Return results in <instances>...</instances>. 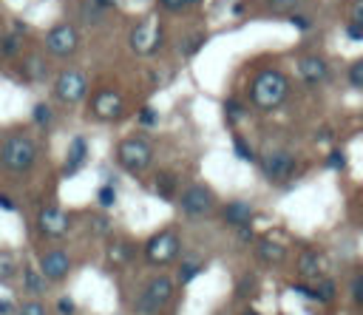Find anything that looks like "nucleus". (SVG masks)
<instances>
[{
    "label": "nucleus",
    "mask_w": 363,
    "mask_h": 315,
    "mask_svg": "<svg viewBox=\"0 0 363 315\" xmlns=\"http://www.w3.org/2000/svg\"><path fill=\"white\" fill-rule=\"evenodd\" d=\"M37 159V145L31 136L26 133H11L0 142V165L9 170V173H26L31 170Z\"/></svg>",
    "instance_id": "nucleus-2"
},
{
    "label": "nucleus",
    "mask_w": 363,
    "mask_h": 315,
    "mask_svg": "<svg viewBox=\"0 0 363 315\" xmlns=\"http://www.w3.org/2000/svg\"><path fill=\"white\" fill-rule=\"evenodd\" d=\"M85 159H88V142H85V136H74L71 145H68V156H65L62 173H65V176L79 173V167L85 165Z\"/></svg>",
    "instance_id": "nucleus-16"
},
{
    "label": "nucleus",
    "mask_w": 363,
    "mask_h": 315,
    "mask_svg": "<svg viewBox=\"0 0 363 315\" xmlns=\"http://www.w3.org/2000/svg\"><path fill=\"white\" fill-rule=\"evenodd\" d=\"M346 37L354 40V43H360L363 40V26L360 23H346Z\"/></svg>",
    "instance_id": "nucleus-40"
},
{
    "label": "nucleus",
    "mask_w": 363,
    "mask_h": 315,
    "mask_svg": "<svg viewBox=\"0 0 363 315\" xmlns=\"http://www.w3.org/2000/svg\"><path fill=\"white\" fill-rule=\"evenodd\" d=\"M244 315H258V312H255V309H247V312H244Z\"/></svg>",
    "instance_id": "nucleus-47"
},
{
    "label": "nucleus",
    "mask_w": 363,
    "mask_h": 315,
    "mask_svg": "<svg viewBox=\"0 0 363 315\" xmlns=\"http://www.w3.org/2000/svg\"><path fill=\"white\" fill-rule=\"evenodd\" d=\"M312 292H315V301H332L335 292H337V284L332 278H318L312 284Z\"/></svg>",
    "instance_id": "nucleus-23"
},
{
    "label": "nucleus",
    "mask_w": 363,
    "mask_h": 315,
    "mask_svg": "<svg viewBox=\"0 0 363 315\" xmlns=\"http://www.w3.org/2000/svg\"><path fill=\"white\" fill-rule=\"evenodd\" d=\"M233 153L241 159V162H255V150L250 148V142L247 139H241V136H235L233 139Z\"/></svg>",
    "instance_id": "nucleus-27"
},
{
    "label": "nucleus",
    "mask_w": 363,
    "mask_h": 315,
    "mask_svg": "<svg viewBox=\"0 0 363 315\" xmlns=\"http://www.w3.org/2000/svg\"><path fill=\"white\" fill-rule=\"evenodd\" d=\"M108 261L111 264H130L133 261V250L122 238H111L108 241Z\"/></svg>",
    "instance_id": "nucleus-21"
},
{
    "label": "nucleus",
    "mask_w": 363,
    "mask_h": 315,
    "mask_svg": "<svg viewBox=\"0 0 363 315\" xmlns=\"http://www.w3.org/2000/svg\"><path fill=\"white\" fill-rule=\"evenodd\" d=\"M349 23H360L363 26V0H352V6H349Z\"/></svg>",
    "instance_id": "nucleus-37"
},
{
    "label": "nucleus",
    "mask_w": 363,
    "mask_h": 315,
    "mask_svg": "<svg viewBox=\"0 0 363 315\" xmlns=\"http://www.w3.org/2000/svg\"><path fill=\"white\" fill-rule=\"evenodd\" d=\"M57 312H60V315H74V312H77V306H74V301H71V298H65V295H62V298L57 301Z\"/></svg>",
    "instance_id": "nucleus-39"
},
{
    "label": "nucleus",
    "mask_w": 363,
    "mask_h": 315,
    "mask_svg": "<svg viewBox=\"0 0 363 315\" xmlns=\"http://www.w3.org/2000/svg\"><path fill=\"white\" fill-rule=\"evenodd\" d=\"M159 6H162L164 11H182V9L187 6V0H159Z\"/></svg>",
    "instance_id": "nucleus-41"
},
{
    "label": "nucleus",
    "mask_w": 363,
    "mask_h": 315,
    "mask_svg": "<svg viewBox=\"0 0 363 315\" xmlns=\"http://www.w3.org/2000/svg\"><path fill=\"white\" fill-rule=\"evenodd\" d=\"M31 119H34L37 125H48V122H51V108H48L45 102H37L34 111H31Z\"/></svg>",
    "instance_id": "nucleus-34"
},
{
    "label": "nucleus",
    "mask_w": 363,
    "mask_h": 315,
    "mask_svg": "<svg viewBox=\"0 0 363 315\" xmlns=\"http://www.w3.org/2000/svg\"><path fill=\"white\" fill-rule=\"evenodd\" d=\"M252 292H255V275H252V272H247V275H241V278H238L235 295H238V298H250Z\"/></svg>",
    "instance_id": "nucleus-31"
},
{
    "label": "nucleus",
    "mask_w": 363,
    "mask_h": 315,
    "mask_svg": "<svg viewBox=\"0 0 363 315\" xmlns=\"http://www.w3.org/2000/svg\"><path fill=\"white\" fill-rule=\"evenodd\" d=\"M286 94H289V79L278 68H264L250 82V102L258 111H275V108H281L284 99H286Z\"/></svg>",
    "instance_id": "nucleus-1"
},
{
    "label": "nucleus",
    "mask_w": 363,
    "mask_h": 315,
    "mask_svg": "<svg viewBox=\"0 0 363 315\" xmlns=\"http://www.w3.org/2000/svg\"><path fill=\"white\" fill-rule=\"evenodd\" d=\"M17 48H20V34H3V37H0V54L14 57Z\"/></svg>",
    "instance_id": "nucleus-29"
},
{
    "label": "nucleus",
    "mask_w": 363,
    "mask_h": 315,
    "mask_svg": "<svg viewBox=\"0 0 363 315\" xmlns=\"http://www.w3.org/2000/svg\"><path fill=\"white\" fill-rule=\"evenodd\" d=\"M23 71H26V77H28V79H45V77H48V65H45V60H43L40 54L26 57Z\"/></svg>",
    "instance_id": "nucleus-22"
},
{
    "label": "nucleus",
    "mask_w": 363,
    "mask_h": 315,
    "mask_svg": "<svg viewBox=\"0 0 363 315\" xmlns=\"http://www.w3.org/2000/svg\"><path fill=\"white\" fill-rule=\"evenodd\" d=\"M269 6H272V11H292L295 14V9L301 6V0H269Z\"/></svg>",
    "instance_id": "nucleus-36"
},
{
    "label": "nucleus",
    "mask_w": 363,
    "mask_h": 315,
    "mask_svg": "<svg viewBox=\"0 0 363 315\" xmlns=\"http://www.w3.org/2000/svg\"><path fill=\"white\" fill-rule=\"evenodd\" d=\"M298 77L306 82V85H323V82H329L332 79V71H329V65H326V60L323 57H318V54H303V57H298Z\"/></svg>",
    "instance_id": "nucleus-12"
},
{
    "label": "nucleus",
    "mask_w": 363,
    "mask_h": 315,
    "mask_svg": "<svg viewBox=\"0 0 363 315\" xmlns=\"http://www.w3.org/2000/svg\"><path fill=\"white\" fill-rule=\"evenodd\" d=\"M213 204H216V196H213V190L207 184H190L179 196V210L187 219H193V221L196 219H204L213 210Z\"/></svg>",
    "instance_id": "nucleus-7"
},
{
    "label": "nucleus",
    "mask_w": 363,
    "mask_h": 315,
    "mask_svg": "<svg viewBox=\"0 0 363 315\" xmlns=\"http://www.w3.org/2000/svg\"><path fill=\"white\" fill-rule=\"evenodd\" d=\"M71 270V255L65 250H48L40 255V272L45 275V281H62Z\"/></svg>",
    "instance_id": "nucleus-14"
},
{
    "label": "nucleus",
    "mask_w": 363,
    "mask_h": 315,
    "mask_svg": "<svg viewBox=\"0 0 363 315\" xmlns=\"http://www.w3.org/2000/svg\"><path fill=\"white\" fill-rule=\"evenodd\" d=\"M116 162L128 170V173H142L150 167L153 162V145L150 139L145 136H125L119 145H116Z\"/></svg>",
    "instance_id": "nucleus-3"
},
{
    "label": "nucleus",
    "mask_w": 363,
    "mask_h": 315,
    "mask_svg": "<svg viewBox=\"0 0 363 315\" xmlns=\"http://www.w3.org/2000/svg\"><path fill=\"white\" fill-rule=\"evenodd\" d=\"M54 94L60 102L65 105H77L82 102V96L88 94V77L77 68H65L57 74V82H54Z\"/></svg>",
    "instance_id": "nucleus-8"
},
{
    "label": "nucleus",
    "mask_w": 363,
    "mask_h": 315,
    "mask_svg": "<svg viewBox=\"0 0 363 315\" xmlns=\"http://www.w3.org/2000/svg\"><path fill=\"white\" fill-rule=\"evenodd\" d=\"M201 43H204V34H199V37H193V40H190V45H187V54H196Z\"/></svg>",
    "instance_id": "nucleus-43"
},
{
    "label": "nucleus",
    "mask_w": 363,
    "mask_h": 315,
    "mask_svg": "<svg viewBox=\"0 0 363 315\" xmlns=\"http://www.w3.org/2000/svg\"><path fill=\"white\" fill-rule=\"evenodd\" d=\"M17 272V261L9 250H0V281H9Z\"/></svg>",
    "instance_id": "nucleus-26"
},
{
    "label": "nucleus",
    "mask_w": 363,
    "mask_h": 315,
    "mask_svg": "<svg viewBox=\"0 0 363 315\" xmlns=\"http://www.w3.org/2000/svg\"><path fill=\"white\" fill-rule=\"evenodd\" d=\"M0 207H3V210H14V201H11L6 193H0Z\"/></svg>",
    "instance_id": "nucleus-45"
},
{
    "label": "nucleus",
    "mask_w": 363,
    "mask_h": 315,
    "mask_svg": "<svg viewBox=\"0 0 363 315\" xmlns=\"http://www.w3.org/2000/svg\"><path fill=\"white\" fill-rule=\"evenodd\" d=\"M346 82H349V88L363 91V57L354 60V62L346 68Z\"/></svg>",
    "instance_id": "nucleus-25"
},
{
    "label": "nucleus",
    "mask_w": 363,
    "mask_h": 315,
    "mask_svg": "<svg viewBox=\"0 0 363 315\" xmlns=\"http://www.w3.org/2000/svg\"><path fill=\"white\" fill-rule=\"evenodd\" d=\"M96 201H99V207H113L116 204V187L113 184H102L96 190Z\"/></svg>",
    "instance_id": "nucleus-30"
},
{
    "label": "nucleus",
    "mask_w": 363,
    "mask_h": 315,
    "mask_svg": "<svg viewBox=\"0 0 363 315\" xmlns=\"http://www.w3.org/2000/svg\"><path fill=\"white\" fill-rule=\"evenodd\" d=\"M91 3H94V6H99L102 11H105V9H111V6H116V0H91Z\"/></svg>",
    "instance_id": "nucleus-46"
},
{
    "label": "nucleus",
    "mask_w": 363,
    "mask_h": 315,
    "mask_svg": "<svg viewBox=\"0 0 363 315\" xmlns=\"http://www.w3.org/2000/svg\"><path fill=\"white\" fill-rule=\"evenodd\" d=\"M122 111H125V102H122V96H119L116 91H99V94H94V99H91V114H94L96 119L111 122V119L122 116Z\"/></svg>",
    "instance_id": "nucleus-13"
},
{
    "label": "nucleus",
    "mask_w": 363,
    "mask_h": 315,
    "mask_svg": "<svg viewBox=\"0 0 363 315\" xmlns=\"http://www.w3.org/2000/svg\"><path fill=\"white\" fill-rule=\"evenodd\" d=\"M77 45H79V31L71 23H57L45 34V48L54 57H71L77 51Z\"/></svg>",
    "instance_id": "nucleus-10"
},
{
    "label": "nucleus",
    "mask_w": 363,
    "mask_h": 315,
    "mask_svg": "<svg viewBox=\"0 0 363 315\" xmlns=\"http://www.w3.org/2000/svg\"><path fill=\"white\" fill-rule=\"evenodd\" d=\"M343 167H346V156L337 148H332L326 156V170H343Z\"/></svg>",
    "instance_id": "nucleus-35"
},
{
    "label": "nucleus",
    "mask_w": 363,
    "mask_h": 315,
    "mask_svg": "<svg viewBox=\"0 0 363 315\" xmlns=\"http://www.w3.org/2000/svg\"><path fill=\"white\" fill-rule=\"evenodd\" d=\"M190 3H199V0H187V6H190Z\"/></svg>",
    "instance_id": "nucleus-48"
},
{
    "label": "nucleus",
    "mask_w": 363,
    "mask_h": 315,
    "mask_svg": "<svg viewBox=\"0 0 363 315\" xmlns=\"http://www.w3.org/2000/svg\"><path fill=\"white\" fill-rule=\"evenodd\" d=\"M23 287H26V292H31L34 298L45 295V289H48L45 275H43L40 270H34V267H26V270H23Z\"/></svg>",
    "instance_id": "nucleus-20"
},
{
    "label": "nucleus",
    "mask_w": 363,
    "mask_h": 315,
    "mask_svg": "<svg viewBox=\"0 0 363 315\" xmlns=\"http://www.w3.org/2000/svg\"><path fill=\"white\" fill-rule=\"evenodd\" d=\"M136 122H139L142 128H156V125H159V111H156V108H150V105H145V108H139Z\"/></svg>",
    "instance_id": "nucleus-28"
},
{
    "label": "nucleus",
    "mask_w": 363,
    "mask_h": 315,
    "mask_svg": "<svg viewBox=\"0 0 363 315\" xmlns=\"http://www.w3.org/2000/svg\"><path fill=\"white\" fill-rule=\"evenodd\" d=\"M289 20H292V26H298V28H309V26H312V20L303 17V14H289Z\"/></svg>",
    "instance_id": "nucleus-42"
},
{
    "label": "nucleus",
    "mask_w": 363,
    "mask_h": 315,
    "mask_svg": "<svg viewBox=\"0 0 363 315\" xmlns=\"http://www.w3.org/2000/svg\"><path fill=\"white\" fill-rule=\"evenodd\" d=\"M224 116H227L230 122H235V119H241V116H244V105H241L238 99H233V96H230V99L224 102Z\"/></svg>",
    "instance_id": "nucleus-33"
},
{
    "label": "nucleus",
    "mask_w": 363,
    "mask_h": 315,
    "mask_svg": "<svg viewBox=\"0 0 363 315\" xmlns=\"http://www.w3.org/2000/svg\"><path fill=\"white\" fill-rule=\"evenodd\" d=\"M173 298V281L167 275H156L145 284V289L133 298V315H156Z\"/></svg>",
    "instance_id": "nucleus-4"
},
{
    "label": "nucleus",
    "mask_w": 363,
    "mask_h": 315,
    "mask_svg": "<svg viewBox=\"0 0 363 315\" xmlns=\"http://www.w3.org/2000/svg\"><path fill=\"white\" fill-rule=\"evenodd\" d=\"M153 190H156V196H159V199L173 201V199H176V193H179L176 176H173V173H167V170H159V173L153 176Z\"/></svg>",
    "instance_id": "nucleus-19"
},
{
    "label": "nucleus",
    "mask_w": 363,
    "mask_h": 315,
    "mask_svg": "<svg viewBox=\"0 0 363 315\" xmlns=\"http://www.w3.org/2000/svg\"><path fill=\"white\" fill-rule=\"evenodd\" d=\"M159 45H162V26H159L153 17L142 20V23L130 31V48H133L136 54L150 57V54L159 51Z\"/></svg>",
    "instance_id": "nucleus-9"
},
{
    "label": "nucleus",
    "mask_w": 363,
    "mask_h": 315,
    "mask_svg": "<svg viewBox=\"0 0 363 315\" xmlns=\"http://www.w3.org/2000/svg\"><path fill=\"white\" fill-rule=\"evenodd\" d=\"M37 227H40V233L48 236V238H62V236L68 233V227H71V216H68L62 207L48 204V207L40 210V216H37Z\"/></svg>",
    "instance_id": "nucleus-11"
},
{
    "label": "nucleus",
    "mask_w": 363,
    "mask_h": 315,
    "mask_svg": "<svg viewBox=\"0 0 363 315\" xmlns=\"http://www.w3.org/2000/svg\"><path fill=\"white\" fill-rule=\"evenodd\" d=\"M255 255L264 261V264H284L286 261V247L275 238H258L255 244Z\"/></svg>",
    "instance_id": "nucleus-17"
},
{
    "label": "nucleus",
    "mask_w": 363,
    "mask_h": 315,
    "mask_svg": "<svg viewBox=\"0 0 363 315\" xmlns=\"http://www.w3.org/2000/svg\"><path fill=\"white\" fill-rule=\"evenodd\" d=\"M179 233L176 230H159V233H153L147 241H145V258H147V264H153V267H164V264H170L176 255H179Z\"/></svg>",
    "instance_id": "nucleus-5"
},
{
    "label": "nucleus",
    "mask_w": 363,
    "mask_h": 315,
    "mask_svg": "<svg viewBox=\"0 0 363 315\" xmlns=\"http://www.w3.org/2000/svg\"><path fill=\"white\" fill-rule=\"evenodd\" d=\"M17 315H48V309H45L43 301L31 298V301H23V306L17 309Z\"/></svg>",
    "instance_id": "nucleus-32"
},
{
    "label": "nucleus",
    "mask_w": 363,
    "mask_h": 315,
    "mask_svg": "<svg viewBox=\"0 0 363 315\" xmlns=\"http://www.w3.org/2000/svg\"><path fill=\"white\" fill-rule=\"evenodd\" d=\"M14 312V304L9 298H0V315H11Z\"/></svg>",
    "instance_id": "nucleus-44"
},
{
    "label": "nucleus",
    "mask_w": 363,
    "mask_h": 315,
    "mask_svg": "<svg viewBox=\"0 0 363 315\" xmlns=\"http://www.w3.org/2000/svg\"><path fill=\"white\" fill-rule=\"evenodd\" d=\"M252 204L250 201H244V199H233V201H227L224 207H221V219H224V224H230V227H250V221H252Z\"/></svg>",
    "instance_id": "nucleus-15"
},
{
    "label": "nucleus",
    "mask_w": 363,
    "mask_h": 315,
    "mask_svg": "<svg viewBox=\"0 0 363 315\" xmlns=\"http://www.w3.org/2000/svg\"><path fill=\"white\" fill-rule=\"evenodd\" d=\"M201 270H204V264H201V261H196V258L182 261V267H179V284H190Z\"/></svg>",
    "instance_id": "nucleus-24"
},
{
    "label": "nucleus",
    "mask_w": 363,
    "mask_h": 315,
    "mask_svg": "<svg viewBox=\"0 0 363 315\" xmlns=\"http://www.w3.org/2000/svg\"><path fill=\"white\" fill-rule=\"evenodd\" d=\"M261 173L272 184H284L298 173V159L289 150H269L261 156Z\"/></svg>",
    "instance_id": "nucleus-6"
},
{
    "label": "nucleus",
    "mask_w": 363,
    "mask_h": 315,
    "mask_svg": "<svg viewBox=\"0 0 363 315\" xmlns=\"http://www.w3.org/2000/svg\"><path fill=\"white\" fill-rule=\"evenodd\" d=\"M352 298H354L357 306H363V275L352 278Z\"/></svg>",
    "instance_id": "nucleus-38"
},
{
    "label": "nucleus",
    "mask_w": 363,
    "mask_h": 315,
    "mask_svg": "<svg viewBox=\"0 0 363 315\" xmlns=\"http://www.w3.org/2000/svg\"><path fill=\"white\" fill-rule=\"evenodd\" d=\"M323 255L320 253H315V250H306V253H301V258H298V272L306 278V281H318V278H323Z\"/></svg>",
    "instance_id": "nucleus-18"
}]
</instances>
